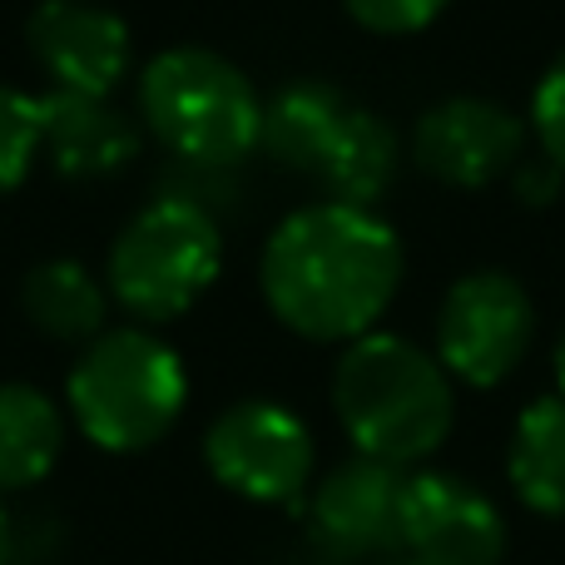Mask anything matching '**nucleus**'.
Masks as SVG:
<instances>
[{"label":"nucleus","mask_w":565,"mask_h":565,"mask_svg":"<svg viewBox=\"0 0 565 565\" xmlns=\"http://www.w3.org/2000/svg\"><path fill=\"white\" fill-rule=\"evenodd\" d=\"M551 372H556V387H561V397H565V332L556 338V352H551Z\"/></svg>","instance_id":"obj_22"},{"label":"nucleus","mask_w":565,"mask_h":565,"mask_svg":"<svg viewBox=\"0 0 565 565\" xmlns=\"http://www.w3.org/2000/svg\"><path fill=\"white\" fill-rule=\"evenodd\" d=\"M526 149V119L511 105L487 95H451L422 109L412 129V159L422 174L451 189L497 184L521 164Z\"/></svg>","instance_id":"obj_8"},{"label":"nucleus","mask_w":565,"mask_h":565,"mask_svg":"<svg viewBox=\"0 0 565 565\" xmlns=\"http://www.w3.org/2000/svg\"><path fill=\"white\" fill-rule=\"evenodd\" d=\"M40 129H45L50 164L65 179H105L139 154V125L115 99L45 89L40 95Z\"/></svg>","instance_id":"obj_12"},{"label":"nucleus","mask_w":565,"mask_h":565,"mask_svg":"<svg viewBox=\"0 0 565 565\" xmlns=\"http://www.w3.org/2000/svg\"><path fill=\"white\" fill-rule=\"evenodd\" d=\"M402 546L417 565H497L507 551V521L471 481L417 471L402 491Z\"/></svg>","instance_id":"obj_10"},{"label":"nucleus","mask_w":565,"mask_h":565,"mask_svg":"<svg viewBox=\"0 0 565 565\" xmlns=\"http://www.w3.org/2000/svg\"><path fill=\"white\" fill-rule=\"evenodd\" d=\"M65 447V417L30 382H0V491H25L50 477Z\"/></svg>","instance_id":"obj_15"},{"label":"nucleus","mask_w":565,"mask_h":565,"mask_svg":"<svg viewBox=\"0 0 565 565\" xmlns=\"http://www.w3.org/2000/svg\"><path fill=\"white\" fill-rule=\"evenodd\" d=\"M536 338V302L507 268L461 274L437 312V362L451 382L501 387L526 362Z\"/></svg>","instance_id":"obj_6"},{"label":"nucleus","mask_w":565,"mask_h":565,"mask_svg":"<svg viewBox=\"0 0 565 565\" xmlns=\"http://www.w3.org/2000/svg\"><path fill=\"white\" fill-rule=\"evenodd\" d=\"M531 135H536L541 154L565 169V50L531 89Z\"/></svg>","instance_id":"obj_19"},{"label":"nucleus","mask_w":565,"mask_h":565,"mask_svg":"<svg viewBox=\"0 0 565 565\" xmlns=\"http://www.w3.org/2000/svg\"><path fill=\"white\" fill-rule=\"evenodd\" d=\"M507 477L516 497L541 516H565V397H536L516 417L507 451Z\"/></svg>","instance_id":"obj_16"},{"label":"nucleus","mask_w":565,"mask_h":565,"mask_svg":"<svg viewBox=\"0 0 565 565\" xmlns=\"http://www.w3.org/2000/svg\"><path fill=\"white\" fill-rule=\"evenodd\" d=\"M397 159H402V145H397L387 119L352 105L348 125H342L338 145H332V154H328V164H322L318 179L332 189L338 204L372 209L392 189V179H397Z\"/></svg>","instance_id":"obj_17"},{"label":"nucleus","mask_w":565,"mask_h":565,"mask_svg":"<svg viewBox=\"0 0 565 565\" xmlns=\"http://www.w3.org/2000/svg\"><path fill=\"white\" fill-rule=\"evenodd\" d=\"M342 6L372 35H412V30H427L451 0H342Z\"/></svg>","instance_id":"obj_20"},{"label":"nucleus","mask_w":565,"mask_h":565,"mask_svg":"<svg viewBox=\"0 0 565 565\" xmlns=\"http://www.w3.org/2000/svg\"><path fill=\"white\" fill-rule=\"evenodd\" d=\"M332 407L358 457L412 467L441 451L457 422V392L437 352L402 332H367L348 342L332 372Z\"/></svg>","instance_id":"obj_2"},{"label":"nucleus","mask_w":565,"mask_h":565,"mask_svg":"<svg viewBox=\"0 0 565 565\" xmlns=\"http://www.w3.org/2000/svg\"><path fill=\"white\" fill-rule=\"evenodd\" d=\"M348 115H352V99L338 85H328V79H292L274 99H264L258 149H268V159L282 169L322 174Z\"/></svg>","instance_id":"obj_13"},{"label":"nucleus","mask_w":565,"mask_h":565,"mask_svg":"<svg viewBox=\"0 0 565 565\" xmlns=\"http://www.w3.org/2000/svg\"><path fill=\"white\" fill-rule=\"evenodd\" d=\"M407 565H417V561H407Z\"/></svg>","instance_id":"obj_24"},{"label":"nucleus","mask_w":565,"mask_h":565,"mask_svg":"<svg viewBox=\"0 0 565 565\" xmlns=\"http://www.w3.org/2000/svg\"><path fill=\"white\" fill-rule=\"evenodd\" d=\"M561 189H565V169L556 164V159H546V154H521V164L511 169V194H516L521 204H531V209L556 204Z\"/></svg>","instance_id":"obj_21"},{"label":"nucleus","mask_w":565,"mask_h":565,"mask_svg":"<svg viewBox=\"0 0 565 565\" xmlns=\"http://www.w3.org/2000/svg\"><path fill=\"white\" fill-rule=\"evenodd\" d=\"M402 491L407 477L387 461H342L312 491V541L338 561L387 556L402 546Z\"/></svg>","instance_id":"obj_11"},{"label":"nucleus","mask_w":565,"mask_h":565,"mask_svg":"<svg viewBox=\"0 0 565 565\" xmlns=\"http://www.w3.org/2000/svg\"><path fill=\"white\" fill-rule=\"evenodd\" d=\"M402 238L372 209L338 199L292 209L268 234L258 288L268 312L308 342H358L377 332L402 288Z\"/></svg>","instance_id":"obj_1"},{"label":"nucleus","mask_w":565,"mask_h":565,"mask_svg":"<svg viewBox=\"0 0 565 565\" xmlns=\"http://www.w3.org/2000/svg\"><path fill=\"white\" fill-rule=\"evenodd\" d=\"M224 268V234L194 199L159 194L115 234L105 288L139 322L184 318Z\"/></svg>","instance_id":"obj_5"},{"label":"nucleus","mask_w":565,"mask_h":565,"mask_svg":"<svg viewBox=\"0 0 565 565\" xmlns=\"http://www.w3.org/2000/svg\"><path fill=\"white\" fill-rule=\"evenodd\" d=\"M45 149L40 129V95L15 85H0V194L20 189Z\"/></svg>","instance_id":"obj_18"},{"label":"nucleus","mask_w":565,"mask_h":565,"mask_svg":"<svg viewBox=\"0 0 565 565\" xmlns=\"http://www.w3.org/2000/svg\"><path fill=\"white\" fill-rule=\"evenodd\" d=\"M0 565H10V521H6V511H0Z\"/></svg>","instance_id":"obj_23"},{"label":"nucleus","mask_w":565,"mask_h":565,"mask_svg":"<svg viewBox=\"0 0 565 565\" xmlns=\"http://www.w3.org/2000/svg\"><path fill=\"white\" fill-rule=\"evenodd\" d=\"M204 461L234 497L264 501V507H292L308 491L318 447L298 412L278 402H234L218 412L204 431Z\"/></svg>","instance_id":"obj_7"},{"label":"nucleus","mask_w":565,"mask_h":565,"mask_svg":"<svg viewBox=\"0 0 565 565\" xmlns=\"http://www.w3.org/2000/svg\"><path fill=\"white\" fill-rule=\"evenodd\" d=\"M20 308L30 328L55 342H95L105 332L109 288L79 258H45L20 278Z\"/></svg>","instance_id":"obj_14"},{"label":"nucleus","mask_w":565,"mask_h":565,"mask_svg":"<svg viewBox=\"0 0 565 565\" xmlns=\"http://www.w3.org/2000/svg\"><path fill=\"white\" fill-rule=\"evenodd\" d=\"M25 45L50 75V89L109 99L129 75V25L95 0H40L25 20Z\"/></svg>","instance_id":"obj_9"},{"label":"nucleus","mask_w":565,"mask_h":565,"mask_svg":"<svg viewBox=\"0 0 565 565\" xmlns=\"http://www.w3.org/2000/svg\"><path fill=\"white\" fill-rule=\"evenodd\" d=\"M139 119L184 164L234 169L248 149H258L264 99L228 55L174 45L139 70Z\"/></svg>","instance_id":"obj_3"},{"label":"nucleus","mask_w":565,"mask_h":565,"mask_svg":"<svg viewBox=\"0 0 565 565\" xmlns=\"http://www.w3.org/2000/svg\"><path fill=\"white\" fill-rule=\"evenodd\" d=\"M65 402L99 451H145L184 417L189 372L149 328H115L79 348Z\"/></svg>","instance_id":"obj_4"}]
</instances>
